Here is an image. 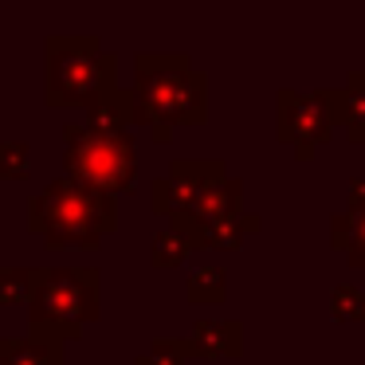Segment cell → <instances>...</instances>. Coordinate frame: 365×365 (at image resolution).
<instances>
[{
  "mask_svg": "<svg viewBox=\"0 0 365 365\" xmlns=\"http://www.w3.org/2000/svg\"><path fill=\"white\" fill-rule=\"evenodd\" d=\"M189 252H192V247L185 244L181 232L161 228L158 236L150 240V267L153 271H173V267H181V263L189 259Z\"/></svg>",
  "mask_w": 365,
  "mask_h": 365,
  "instance_id": "cell-13",
  "label": "cell"
},
{
  "mask_svg": "<svg viewBox=\"0 0 365 365\" xmlns=\"http://www.w3.org/2000/svg\"><path fill=\"white\" fill-rule=\"evenodd\" d=\"M330 318L334 322H365V291H357V287H334Z\"/></svg>",
  "mask_w": 365,
  "mask_h": 365,
  "instance_id": "cell-16",
  "label": "cell"
},
{
  "mask_svg": "<svg viewBox=\"0 0 365 365\" xmlns=\"http://www.w3.org/2000/svg\"><path fill=\"white\" fill-rule=\"evenodd\" d=\"M346 212H365V177H354V181H349Z\"/></svg>",
  "mask_w": 365,
  "mask_h": 365,
  "instance_id": "cell-18",
  "label": "cell"
},
{
  "mask_svg": "<svg viewBox=\"0 0 365 365\" xmlns=\"http://www.w3.org/2000/svg\"><path fill=\"white\" fill-rule=\"evenodd\" d=\"M48 106L98 110L118 95V56L103 48L98 36H48Z\"/></svg>",
  "mask_w": 365,
  "mask_h": 365,
  "instance_id": "cell-3",
  "label": "cell"
},
{
  "mask_svg": "<svg viewBox=\"0 0 365 365\" xmlns=\"http://www.w3.org/2000/svg\"><path fill=\"white\" fill-rule=\"evenodd\" d=\"M63 169L75 181H87L95 189L110 192H126L130 185L138 181V145L130 130H106V126H75L67 122L63 126Z\"/></svg>",
  "mask_w": 365,
  "mask_h": 365,
  "instance_id": "cell-5",
  "label": "cell"
},
{
  "mask_svg": "<svg viewBox=\"0 0 365 365\" xmlns=\"http://www.w3.org/2000/svg\"><path fill=\"white\" fill-rule=\"evenodd\" d=\"M346 138L354 145L365 142V71L346 75Z\"/></svg>",
  "mask_w": 365,
  "mask_h": 365,
  "instance_id": "cell-12",
  "label": "cell"
},
{
  "mask_svg": "<svg viewBox=\"0 0 365 365\" xmlns=\"http://www.w3.org/2000/svg\"><path fill=\"white\" fill-rule=\"evenodd\" d=\"M185 294L192 307H220L228 299V271L224 267H197L185 279Z\"/></svg>",
  "mask_w": 365,
  "mask_h": 365,
  "instance_id": "cell-11",
  "label": "cell"
},
{
  "mask_svg": "<svg viewBox=\"0 0 365 365\" xmlns=\"http://www.w3.org/2000/svg\"><path fill=\"white\" fill-rule=\"evenodd\" d=\"M197 357H244V322L240 318H205L192 326Z\"/></svg>",
  "mask_w": 365,
  "mask_h": 365,
  "instance_id": "cell-8",
  "label": "cell"
},
{
  "mask_svg": "<svg viewBox=\"0 0 365 365\" xmlns=\"http://www.w3.org/2000/svg\"><path fill=\"white\" fill-rule=\"evenodd\" d=\"M32 299V267H0V307Z\"/></svg>",
  "mask_w": 365,
  "mask_h": 365,
  "instance_id": "cell-17",
  "label": "cell"
},
{
  "mask_svg": "<svg viewBox=\"0 0 365 365\" xmlns=\"http://www.w3.org/2000/svg\"><path fill=\"white\" fill-rule=\"evenodd\" d=\"M32 173V150L28 142H0V181H28Z\"/></svg>",
  "mask_w": 365,
  "mask_h": 365,
  "instance_id": "cell-15",
  "label": "cell"
},
{
  "mask_svg": "<svg viewBox=\"0 0 365 365\" xmlns=\"http://www.w3.org/2000/svg\"><path fill=\"white\" fill-rule=\"evenodd\" d=\"M220 181H228L224 161H173L165 177H153L150 185V208L158 216H181L197 205L205 192H212Z\"/></svg>",
  "mask_w": 365,
  "mask_h": 365,
  "instance_id": "cell-7",
  "label": "cell"
},
{
  "mask_svg": "<svg viewBox=\"0 0 365 365\" xmlns=\"http://www.w3.org/2000/svg\"><path fill=\"white\" fill-rule=\"evenodd\" d=\"M118 228V197L75 177H56L28 200V232L48 247H98Z\"/></svg>",
  "mask_w": 365,
  "mask_h": 365,
  "instance_id": "cell-2",
  "label": "cell"
},
{
  "mask_svg": "<svg viewBox=\"0 0 365 365\" xmlns=\"http://www.w3.org/2000/svg\"><path fill=\"white\" fill-rule=\"evenodd\" d=\"M134 114L138 126L165 145L177 126L208 122V75L189 51H138L134 56Z\"/></svg>",
  "mask_w": 365,
  "mask_h": 365,
  "instance_id": "cell-1",
  "label": "cell"
},
{
  "mask_svg": "<svg viewBox=\"0 0 365 365\" xmlns=\"http://www.w3.org/2000/svg\"><path fill=\"white\" fill-rule=\"evenodd\" d=\"M189 357H197L192 338H153L150 349L134 357V365H185Z\"/></svg>",
  "mask_w": 365,
  "mask_h": 365,
  "instance_id": "cell-14",
  "label": "cell"
},
{
  "mask_svg": "<svg viewBox=\"0 0 365 365\" xmlns=\"http://www.w3.org/2000/svg\"><path fill=\"white\" fill-rule=\"evenodd\" d=\"M275 106H279L275 138L283 145H294L299 161H310L334 138V130L346 126V91L341 87H318L310 95L283 87Z\"/></svg>",
  "mask_w": 365,
  "mask_h": 365,
  "instance_id": "cell-6",
  "label": "cell"
},
{
  "mask_svg": "<svg viewBox=\"0 0 365 365\" xmlns=\"http://www.w3.org/2000/svg\"><path fill=\"white\" fill-rule=\"evenodd\" d=\"M0 365H63V341L32 330L24 338H0Z\"/></svg>",
  "mask_w": 365,
  "mask_h": 365,
  "instance_id": "cell-9",
  "label": "cell"
},
{
  "mask_svg": "<svg viewBox=\"0 0 365 365\" xmlns=\"http://www.w3.org/2000/svg\"><path fill=\"white\" fill-rule=\"evenodd\" d=\"M330 247L346 252L349 267H365V212L330 216Z\"/></svg>",
  "mask_w": 365,
  "mask_h": 365,
  "instance_id": "cell-10",
  "label": "cell"
},
{
  "mask_svg": "<svg viewBox=\"0 0 365 365\" xmlns=\"http://www.w3.org/2000/svg\"><path fill=\"white\" fill-rule=\"evenodd\" d=\"M98 267H32V299H28V330L56 341H79L83 326L98 318Z\"/></svg>",
  "mask_w": 365,
  "mask_h": 365,
  "instance_id": "cell-4",
  "label": "cell"
}]
</instances>
